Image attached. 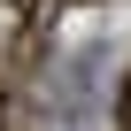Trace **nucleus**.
Wrapping results in <instances>:
<instances>
[{
  "instance_id": "f257e3e1",
  "label": "nucleus",
  "mask_w": 131,
  "mask_h": 131,
  "mask_svg": "<svg viewBox=\"0 0 131 131\" xmlns=\"http://www.w3.org/2000/svg\"><path fill=\"white\" fill-rule=\"evenodd\" d=\"M123 123H131V77H123Z\"/></svg>"
},
{
  "instance_id": "f03ea898",
  "label": "nucleus",
  "mask_w": 131,
  "mask_h": 131,
  "mask_svg": "<svg viewBox=\"0 0 131 131\" xmlns=\"http://www.w3.org/2000/svg\"><path fill=\"white\" fill-rule=\"evenodd\" d=\"M123 131H131V123H123Z\"/></svg>"
}]
</instances>
